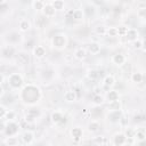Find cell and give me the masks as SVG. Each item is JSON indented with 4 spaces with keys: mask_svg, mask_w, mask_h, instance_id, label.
Wrapping results in <instances>:
<instances>
[{
    "mask_svg": "<svg viewBox=\"0 0 146 146\" xmlns=\"http://www.w3.org/2000/svg\"><path fill=\"white\" fill-rule=\"evenodd\" d=\"M120 110H121V103L119 99L108 103V111H120Z\"/></svg>",
    "mask_w": 146,
    "mask_h": 146,
    "instance_id": "cb8c5ba5",
    "label": "cell"
},
{
    "mask_svg": "<svg viewBox=\"0 0 146 146\" xmlns=\"http://www.w3.org/2000/svg\"><path fill=\"white\" fill-rule=\"evenodd\" d=\"M95 144H98V145H107L110 141L106 139V137H103V136H100V137H96L95 138Z\"/></svg>",
    "mask_w": 146,
    "mask_h": 146,
    "instance_id": "4dcf8cb0",
    "label": "cell"
},
{
    "mask_svg": "<svg viewBox=\"0 0 146 146\" xmlns=\"http://www.w3.org/2000/svg\"><path fill=\"white\" fill-rule=\"evenodd\" d=\"M50 119H51V122H52V123L58 124V123H60V122L63 121L64 116H63L62 112H59V111H55V112H52V113H51Z\"/></svg>",
    "mask_w": 146,
    "mask_h": 146,
    "instance_id": "d6986e66",
    "label": "cell"
},
{
    "mask_svg": "<svg viewBox=\"0 0 146 146\" xmlns=\"http://www.w3.org/2000/svg\"><path fill=\"white\" fill-rule=\"evenodd\" d=\"M15 119H16V113H15L14 111H8L3 120H7V121H15Z\"/></svg>",
    "mask_w": 146,
    "mask_h": 146,
    "instance_id": "836d02e7",
    "label": "cell"
},
{
    "mask_svg": "<svg viewBox=\"0 0 146 146\" xmlns=\"http://www.w3.org/2000/svg\"><path fill=\"white\" fill-rule=\"evenodd\" d=\"M103 84H104V87H106V88H113L114 87V84H115V78L113 76V75H111V74H108V75H106L105 78H104V80H103Z\"/></svg>",
    "mask_w": 146,
    "mask_h": 146,
    "instance_id": "e0dca14e",
    "label": "cell"
},
{
    "mask_svg": "<svg viewBox=\"0 0 146 146\" xmlns=\"http://www.w3.org/2000/svg\"><path fill=\"white\" fill-rule=\"evenodd\" d=\"M74 58L78 60H83L87 57V50L84 48H78L74 50Z\"/></svg>",
    "mask_w": 146,
    "mask_h": 146,
    "instance_id": "2e32d148",
    "label": "cell"
},
{
    "mask_svg": "<svg viewBox=\"0 0 146 146\" xmlns=\"http://www.w3.org/2000/svg\"><path fill=\"white\" fill-rule=\"evenodd\" d=\"M132 46H133V48H135V49H141V46H143V40H140V39L135 40V41L132 42Z\"/></svg>",
    "mask_w": 146,
    "mask_h": 146,
    "instance_id": "8d00e7d4",
    "label": "cell"
},
{
    "mask_svg": "<svg viewBox=\"0 0 146 146\" xmlns=\"http://www.w3.org/2000/svg\"><path fill=\"white\" fill-rule=\"evenodd\" d=\"M8 84L10 86L11 89H19L23 87L24 84V80H23V76L19 74V73H11L8 79Z\"/></svg>",
    "mask_w": 146,
    "mask_h": 146,
    "instance_id": "3957f363",
    "label": "cell"
},
{
    "mask_svg": "<svg viewBox=\"0 0 146 146\" xmlns=\"http://www.w3.org/2000/svg\"><path fill=\"white\" fill-rule=\"evenodd\" d=\"M141 50H144L146 52V39L143 40V46H141Z\"/></svg>",
    "mask_w": 146,
    "mask_h": 146,
    "instance_id": "ab89813d",
    "label": "cell"
},
{
    "mask_svg": "<svg viewBox=\"0 0 146 146\" xmlns=\"http://www.w3.org/2000/svg\"><path fill=\"white\" fill-rule=\"evenodd\" d=\"M51 5L54 6V8L56 10H62L64 9V0H52Z\"/></svg>",
    "mask_w": 146,
    "mask_h": 146,
    "instance_id": "83f0119b",
    "label": "cell"
},
{
    "mask_svg": "<svg viewBox=\"0 0 146 146\" xmlns=\"http://www.w3.org/2000/svg\"><path fill=\"white\" fill-rule=\"evenodd\" d=\"M112 63L117 65V66H122L125 63V56L123 54H114L112 56Z\"/></svg>",
    "mask_w": 146,
    "mask_h": 146,
    "instance_id": "9c48e42d",
    "label": "cell"
},
{
    "mask_svg": "<svg viewBox=\"0 0 146 146\" xmlns=\"http://www.w3.org/2000/svg\"><path fill=\"white\" fill-rule=\"evenodd\" d=\"M135 133H136V131L132 130V129H129V128H127L125 131H124V135L127 137H135Z\"/></svg>",
    "mask_w": 146,
    "mask_h": 146,
    "instance_id": "74e56055",
    "label": "cell"
},
{
    "mask_svg": "<svg viewBox=\"0 0 146 146\" xmlns=\"http://www.w3.org/2000/svg\"><path fill=\"white\" fill-rule=\"evenodd\" d=\"M138 15L141 16V17L145 16V15H146V7H144V8H139V9H138Z\"/></svg>",
    "mask_w": 146,
    "mask_h": 146,
    "instance_id": "f35d334b",
    "label": "cell"
},
{
    "mask_svg": "<svg viewBox=\"0 0 146 146\" xmlns=\"http://www.w3.org/2000/svg\"><path fill=\"white\" fill-rule=\"evenodd\" d=\"M125 140H127V136L124 135V132L115 133L114 137H113V144L116 145V146L124 145V144H125Z\"/></svg>",
    "mask_w": 146,
    "mask_h": 146,
    "instance_id": "ba28073f",
    "label": "cell"
},
{
    "mask_svg": "<svg viewBox=\"0 0 146 146\" xmlns=\"http://www.w3.org/2000/svg\"><path fill=\"white\" fill-rule=\"evenodd\" d=\"M39 116H40V111H39L38 108L31 107V108L27 110L25 119H26V121H27V120H34V119H36V117H39Z\"/></svg>",
    "mask_w": 146,
    "mask_h": 146,
    "instance_id": "8fae6325",
    "label": "cell"
},
{
    "mask_svg": "<svg viewBox=\"0 0 146 146\" xmlns=\"http://www.w3.org/2000/svg\"><path fill=\"white\" fill-rule=\"evenodd\" d=\"M22 102H24L25 104L29 105H34L35 103H38L41 99V90L34 86V84H26L19 95Z\"/></svg>",
    "mask_w": 146,
    "mask_h": 146,
    "instance_id": "6da1fadb",
    "label": "cell"
},
{
    "mask_svg": "<svg viewBox=\"0 0 146 146\" xmlns=\"http://www.w3.org/2000/svg\"><path fill=\"white\" fill-rule=\"evenodd\" d=\"M107 29L108 27H106L105 25H98L96 27V33L98 35H106L107 34Z\"/></svg>",
    "mask_w": 146,
    "mask_h": 146,
    "instance_id": "f1b7e54d",
    "label": "cell"
},
{
    "mask_svg": "<svg viewBox=\"0 0 146 146\" xmlns=\"http://www.w3.org/2000/svg\"><path fill=\"white\" fill-rule=\"evenodd\" d=\"M103 103H104V98H103V96H100L99 94L94 95V97H92V104H94V105H96V106H100Z\"/></svg>",
    "mask_w": 146,
    "mask_h": 146,
    "instance_id": "484cf974",
    "label": "cell"
},
{
    "mask_svg": "<svg viewBox=\"0 0 146 146\" xmlns=\"http://www.w3.org/2000/svg\"><path fill=\"white\" fill-rule=\"evenodd\" d=\"M87 78H88L89 80H96V79L98 78V72H97L96 70H90V71H88V73H87Z\"/></svg>",
    "mask_w": 146,
    "mask_h": 146,
    "instance_id": "d6a6232c",
    "label": "cell"
},
{
    "mask_svg": "<svg viewBox=\"0 0 146 146\" xmlns=\"http://www.w3.org/2000/svg\"><path fill=\"white\" fill-rule=\"evenodd\" d=\"M72 18L75 21H81L84 18V10L81 9H75L72 11Z\"/></svg>",
    "mask_w": 146,
    "mask_h": 146,
    "instance_id": "603a6c76",
    "label": "cell"
},
{
    "mask_svg": "<svg viewBox=\"0 0 146 146\" xmlns=\"http://www.w3.org/2000/svg\"><path fill=\"white\" fill-rule=\"evenodd\" d=\"M22 139H23V143L24 144L31 145V144L34 143V133L32 131H25L24 135H23V137H22Z\"/></svg>",
    "mask_w": 146,
    "mask_h": 146,
    "instance_id": "9a60e30c",
    "label": "cell"
},
{
    "mask_svg": "<svg viewBox=\"0 0 146 146\" xmlns=\"http://www.w3.org/2000/svg\"><path fill=\"white\" fill-rule=\"evenodd\" d=\"M124 1H125V0H124Z\"/></svg>",
    "mask_w": 146,
    "mask_h": 146,
    "instance_id": "7bdbcfd3",
    "label": "cell"
},
{
    "mask_svg": "<svg viewBox=\"0 0 146 146\" xmlns=\"http://www.w3.org/2000/svg\"><path fill=\"white\" fill-rule=\"evenodd\" d=\"M99 129H100V123H99L98 121H96V120H92V121L88 124V130H89V132H97V131H99Z\"/></svg>",
    "mask_w": 146,
    "mask_h": 146,
    "instance_id": "7402d4cb",
    "label": "cell"
},
{
    "mask_svg": "<svg viewBox=\"0 0 146 146\" xmlns=\"http://www.w3.org/2000/svg\"><path fill=\"white\" fill-rule=\"evenodd\" d=\"M102 50V47L98 42H91L88 44V51L91 54V55H97L99 54Z\"/></svg>",
    "mask_w": 146,
    "mask_h": 146,
    "instance_id": "4fadbf2b",
    "label": "cell"
},
{
    "mask_svg": "<svg viewBox=\"0 0 146 146\" xmlns=\"http://www.w3.org/2000/svg\"><path fill=\"white\" fill-rule=\"evenodd\" d=\"M83 136V130L80 128V127H74L71 129V137L74 139V140H80Z\"/></svg>",
    "mask_w": 146,
    "mask_h": 146,
    "instance_id": "7c38bea8",
    "label": "cell"
},
{
    "mask_svg": "<svg viewBox=\"0 0 146 146\" xmlns=\"http://www.w3.org/2000/svg\"><path fill=\"white\" fill-rule=\"evenodd\" d=\"M120 99V94L116 91V90H110L107 94H106V100L110 103V102H114V100H117Z\"/></svg>",
    "mask_w": 146,
    "mask_h": 146,
    "instance_id": "ffe728a7",
    "label": "cell"
},
{
    "mask_svg": "<svg viewBox=\"0 0 146 146\" xmlns=\"http://www.w3.org/2000/svg\"><path fill=\"white\" fill-rule=\"evenodd\" d=\"M29 54L25 52V51H19L16 54V63L18 65H26L29 63Z\"/></svg>",
    "mask_w": 146,
    "mask_h": 146,
    "instance_id": "5b68a950",
    "label": "cell"
},
{
    "mask_svg": "<svg viewBox=\"0 0 146 146\" xmlns=\"http://www.w3.org/2000/svg\"><path fill=\"white\" fill-rule=\"evenodd\" d=\"M3 144L7 145V146H15V145L18 144V140H17L15 137H13V136H8L7 139H5Z\"/></svg>",
    "mask_w": 146,
    "mask_h": 146,
    "instance_id": "4316f807",
    "label": "cell"
},
{
    "mask_svg": "<svg viewBox=\"0 0 146 146\" xmlns=\"http://www.w3.org/2000/svg\"><path fill=\"white\" fill-rule=\"evenodd\" d=\"M44 2L42 0H34L33 1V9L36 11H42L44 8Z\"/></svg>",
    "mask_w": 146,
    "mask_h": 146,
    "instance_id": "d4e9b609",
    "label": "cell"
},
{
    "mask_svg": "<svg viewBox=\"0 0 146 146\" xmlns=\"http://www.w3.org/2000/svg\"><path fill=\"white\" fill-rule=\"evenodd\" d=\"M18 29L21 32H27L31 29V22L29 19H21L18 23Z\"/></svg>",
    "mask_w": 146,
    "mask_h": 146,
    "instance_id": "ac0fdd59",
    "label": "cell"
},
{
    "mask_svg": "<svg viewBox=\"0 0 146 146\" xmlns=\"http://www.w3.org/2000/svg\"><path fill=\"white\" fill-rule=\"evenodd\" d=\"M42 14L44 17H48V18H51V17H55L56 15V9L54 8V6L51 3H46L44 5V8L42 10Z\"/></svg>",
    "mask_w": 146,
    "mask_h": 146,
    "instance_id": "8992f818",
    "label": "cell"
},
{
    "mask_svg": "<svg viewBox=\"0 0 146 146\" xmlns=\"http://www.w3.org/2000/svg\"><path fill=\"white\" fill-rule=\"evenodd\" d=\"M51 46L57 50H63L67 46V35L64 33H57L51 39Z\"/></svg>",
    "mask_w": 146,
    "mask_h": 146,
    "instance_id": "7a4b0ae2",
    "label": "cell"
},
{
    "mask_svg": "<svg viewBox=\"0 0 146 146\" xmlns=\"http://www.w3.org/2000/svg\"><path fill=\"white\" fill-rule=\"evenodd\" d=\"M138 36H139V33H138V31H137L136 29H133V27L128 29V31H127V33H125V35H124V38H125L129 42H133L135 40L139 39Z\"/></svg>",
    "mask_w": 146,
    "mask_h": 146,
    "instance_id": "52a82bcc",
    "label": "cell"
},
{
    "mask_svg": "<svg viewBox=\"0 0 146 146\" xmlns=\"http://www.w3.org/2000/svg\"><path fill=\"white\" fill-rule=\"evenodd\" d=\"M108 36L111 38H115V36H119V31H117V27H108L107 29V34Z\"/></svg>",
    "mask_w": 146,
    "mask_h": 146,
    "instance_id": "f546056e",
    "label": "cell"
},
{
    "mask_svg": "<svg viewBox=\"0 0 146 146\" xmlns=\"http://www.w3.org/2000/svg\"><path fill=\"white\" fill-rule=\"evenodd\" d=\"M144 79V75L141 72H133L131 73V76H130V80L133 82V83H140Z\"/></svg>",
    "mask_w": 146,
    "mask_h": 146,
    "instance_id": "44dd1931",
    "label": "cell"
},
{
    "mask_svg": "<svg viewBox=\"0 0 146 146\" xmlns=\"http://www.w3.org/2000/svg\"><path fill=\"white\" fill-rule=\"evenodd\" d=\"M7 112H8V110L6 108V106H5L3 104H1V105H0V119H1V120H3V119H5V116H6Z\"/></svg>",
    "mask_w": 146,
    "mask_h": 146,
    "instance_id": "d590c367",
    "label": "cell"
},
{
    "mask_svg": "<svg viewBox=\"0 0 146 146\" xmlns=\"http://www.w3.org/2000/svg\"><path fill=\"white\" fill-rule=\"evenodd\" d=\"M117 31H119V35H120V36H124L125 33H127V31H128V27L124 26V25H120V26L117 27Z\"/></svg>",
    "mask_w": 146,
    "mask_h": 146,
    "instance_id": "e575fe53",
    "label": "cell"
},
{
    "mask_svg": "<svg viewBox=\"0 0 146 146\" xmlns=\"http://www.w3.org/2000/svg\"><path fill=\"white\" fill-rule=\"evenodd\" d=\"M33 55L38 59L43 58L46 56V49H44V47H42V46H35L34 49H33Z\"/></svg>",
    "mask_w": 146,
    "mask_h": 146,
    "instance_id": "5bb4252c",
    "label": "cell"
},
{
    "mask_svg": "<svg viewBox=\"0 0 146 146\" xmlns=\"http://www.w3.org/2000/svg\"><path fill=\"white\" fill-rule=\"evenodd\" d=\"M145 138H146V133H145L143 130H138V131H136V133H135V139H137V141L144 140Z\"/></svg>",
    "mask_w": 146,
    "mask_h": 146,
    "instance_id": "1f68e13d",
    "label": "cell"
},
{
    "mask_svg": "<svg viewBox=\"0 0 146 146\" xmlns=\"http://www.w3.org/2000/svg\"><path fill=\"white\" fill-rule=\"evenodd\" d=\"M76 99H78V95H76L75 90H67L64 94V100L67 102V103H73Z\"/></svg>",
    "mask_w": 146,
    "mask_h": 146,
    "instance_id": "30bf717a",
    "label": "cell"
},
{
    "mask_svg": "<svg viewBox=\"0 0 146 146\" xmlns=\"http://www.w3.org/2000/svg\"><path fill=\"white\" fill-rule=\"evenodd\" d=\"M138 145H146V138L144 140H140V141H137Z\"/></svg>",
    "mask_w": 146,
    "mask_h": 146,
    "instance_id": "60d3db41",
    "label": "cell"
},
{
    "mask_svg": "<svg viewBox=\"0 0 146 146\" xmlns=\"http://www.w3.org/2000/svg\"><path fill=\"white\" fill-rule=\"evenodd\" d=\"M5 3H6V0H0V5H1V6H3Z\"/></svg>",
    "mask_w": 146,
    "mask_h": 146,
    "instance_id": "b9f144b4",
    "label": "cell"
},
{
    "mask_svg": "<svg viewBox=\"0 0 146 146\" xmlns=\"http://www.w3.org/2000/svg\"><path fill=\"white\" fill-rule=\"evenodd\" d=\"M18 124L15 121H7V125H6V135L7 136H15L18 132Z\"/></svg>",
    "mask_w": 146,
    "mask_h": 146,
    "instance_id": "277c9868",
    "label": "cell"
}]
</instances>
